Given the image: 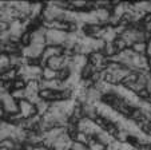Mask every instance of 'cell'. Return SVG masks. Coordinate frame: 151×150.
<instances>
[{
	"label": "cell",
	"mask_w": 151,
	"mask_h": 150,
	"mask_svg": "<svg viewBox=\"0 0 151 150\" xmlns=\"http://www.w3.org/2000/svg\"><path fill=\"white\" fill-rule=\"evenodd\" d=\"M15 146H16V141H14L12 138L3 139V141L0 142V147L6 150H15Z\"/></svg>",
	"instance_id": "8"
},
{
	"label": "cell",
	"mask_w": 151,
	"mask_h": 150,
	"mask_svg": "<svg viewBox=\"0 0 151 150\" xmlns=\"http://www.w3.org/2000/svg\"><path fill=\"white\" fill-rule=\"evenodd\" d=\"M95 138H96L98 141L100 142V143H103V145H104L106 147L109 146V145L111 143V142H114V141H115V138H114V137H112V136H110V134L107 133V131H104V130H102L99 134H98V136H95Z\"/></svg>",
	"instance_id": "2"
},
{
	"label": "cell",
	"mask_w": 151,
	"mask_h": 150,
	"mask_svg": "<svg viewBox=\"0 0 151 150\" xmlns=\"http://www.w3.org/2000/svg\"><path fill=\"white\" fill-rule=\"evenodd\" d=\"M20 44L23 46L24 48L26 47H29L32 44V32L29 31H26L22 36H20Z\"/></svg>",
	"instance_id": "6"
},
{
	"label": "cell",
	"mask_w": 151,
	"mask_h": 150,
	"mask_svg": "<svg viewBox=\"0 0 151 150\" xmlns=\"http://www.w3.org/2000/svg\"><path fill=\"white\" fill-rule=\"evenodd\" d=\"M27 80L24 79V78H20L17 77L16 79L12 82V90H24V88L27 87Z\"/></svg>",
	"instance_id": "7"
},
{
	"label": "cell",
	"mask_w": 151,
	"mask_h": 150,
	"mask_svg": "<svg viewBox=\"0 0 151 150\" xmlns=\"http://www.w3.org/2000/svg\"><path fill=\"white\" fill-rule=\"evenodd\" d=\"M146 90H147L148 94L151 95V74L148 75V78H147V83H146Z\"/></svg>",
	"instance_id": "12"
},
{
	"label": "cell",
	"mask_w": 151,
	"mask_h": 150,
	"mask_svg": "<svg viewBox=\"0 0 151 150\" xmlns=\"http://www.w3.org/2000/svg\"><path fill=\"white\" fill-rule=\"evenodd\" d=\"M120 150H138V149H137V147H134L132 145L124 142V143H122V147H120Z\"/></svg>",
	"instance_id": "11"
},
{
	"label": "cell",
	"mask_w": 151,
	"mask_h": 150,
	"mask_svg": "<svg viewBox=\"0 0 151 150\" xmlns=\"http://www.w3.org/2000/svg\"><path fill=\"white\" fill-rule=\"evenodd\" d=\"M70 4L72 6V8H74V9H76V8H86L87 1H84V0H71V1H70Z\"/></svg>",
	"instance_id": "10"
},
{
	"label": "cell",
	"mask_w": 151,
	"mask_h": 150,
	"mask_svg": "<svg viewBox=\"0 0 151 150\" xmlns=\"http://www.w3.org/2000/svg\"><path fill=\"white\" fill-rule=\"evenodd\" d=\"M107 147L104 146L103 143H100L95 137H91L90 138V142H88V150H106Z\"/></svg>",
	"instance_id": "5"
},
{
	"label": "cell",
	"mask_w": 151,
	"mask_h": 150,
	"mask_svg": "<svg viewBox=\"0 0 151 150\" xmlns=\"http://www.w3.org/2000/svg\"><path fill=\"white\" fill-rule=\"evenodd\" d=\"M58 78V71L51 70L50 67L43 68V79L44 80H54Z\"/></svg>",
	"instance_id": "4"
},
{
	"label": "cell",
	"mask_w": 151,
	"mask_h": 150,
	"mask_svg": "<svg viewBox=\"0 0 151 150\" xmlns=\"http://www.w3.org/2000/svg\"><path fill=\"white\" fill-rule=\"evenodd\" d=\"M131 50L138 55H146L147 54V43H145V42L135 43V44H132Z\"/></svg>",
	"instance_id": "3"
},
{
	"label": "cell",
	"mask_w": 151,
	"mask_h": 150,
	"mask_svg": "<svg viewBox=\"0 0 151 150\" xmlns=\"http://www.w3.org/2000/svg\"><path fill=\"white\" fill-rule=\"evenodd\" d=\"M114 44H115V48H116V51H118V54L119 52H123V51H126L128 48V46H127V43L124 42V40L122 39V38H116L115 39V42H114Z\"/></svg>",
	"instance_id": "9"
},
{
	"label": "cell",
	"mask_w": 151,
	"mask_h": 150,
	"mask_svg": "<svg viewBox=\"0 0 151 150\" xmlns=\"http://www.w3.org/2000/svg\"><path fill=\"white\" fill-rule=\"evenodd\" d=\"M96 71H98L96 67L88 62L84 67L82 68V71H80V79H91L92 75H94Z\"/></svg>",
	"instance_id": "1"
}]
</instances>
